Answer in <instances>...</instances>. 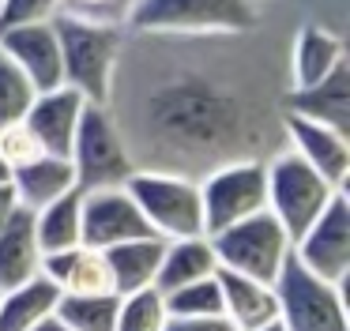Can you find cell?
I'll list each match as a JSON object with an SVG mask.
<instances>
[{
  "instance_id": "19",
  "label": "cell",
  "mask_w": 350,
  "mask_h": 331,
  "mask_svg": "<svg viewBox=\"0 0 350 331\" xmlns=\"http://www.w3.org/2000/svg\"><path fill=\"white\" fill-rule=\"evenodd\" d=\"M162 248H166L162 237H132V241H121V245L102 248L106 271H109V286H113L117 297L154 286V275H159V263H162Z\"/></svg>"
},
{
  "instance_id": "13",
  "label": "cell",
  "mask_w": 350,
  "mask_h": 331,
  "mask_svg": "<svg viewBox=\"0 0 350 331\" xmlns=\"http://www.w3.org/2000/svg\"><path fill=\"white\" fill-rule=\"evenodd\" d=\"M286 135H290V150L297 158H305L320 177H327L335 188L350 185V140H347V132H339L332 124H320V120L286 113Z\"/></svg>"
},
{
  "instance_id": "21",
  "label": "cell",
  "mask_w": 350,
  "mask_h": 331,
  "mask_svg": "<svg viewBox=\"0 0 350 331\" xmlns=\"http://www.w3.org/2000/svg\"><path fill=\"white\" fill-rule=\"evenodd\" d=\"M34 275H42V248L34 237V215L19 207L12 222L0 230V293L23 286Z\"/></svg>"
},
{
  "instance_id": "31",
  "label": "cell",
  "mask_w": 350,
  "mask_h": 331,
  "mask_svg": "<svg viewBox=\"0 0 350 331\" xmlns=\"http://www.w3.org/2000/svg\"><path fill=\"white\" fill-rule=\"evenodd\" d=\"M61 0H0V30L19 27V23H38L53 19Z\"/></svg>"
},
{
  "instance_id": "26",
  "label": "cell",
  "mask_w": 350,
  "mask_h": 331,
  "mask_svg": "<svg viewBox=\"0 0 350 331\" xmlns=\"http://www.w3.org/2000/svg\"><path fill=\"white\" fill-rule=\"evenodd\" d=\"M166 320H170L166 297L154 286H147V290H136V293H124L121 297L113 331H162Z\"/></svg>"
},
{
  "instance_id": "34",
  "label": "cell",
  "mask_w": 350,
  "mask_h": 331,
  "mask_svg": "<svg viewBox=\"0 0 350 331\" xmlns=\"http://www.w3.org/2000/svg\"><path fill=\"white\" fill-rule=\"evenodd\" d=\"M27 331H72V328H68V323H64V320H61V316H57V313H49L46 320H38V323H34V328H27Z\"/></svg>"
},
{
  "instance_id": "17",
  "label": "cell",
  "mask_w": 350,
  "mask_h": 331,
  "mask_svg": "<svg viewBox=\"0 0 350 331\" xmlns=\"http://www.w3.org/2000/svg\"><path fill=\"white\" fill-rule=\"evenodd\" d=\"M8 181H12V188H16L19 207H27V211H38V207H46V203H53L57 196L79 188L76 185V166H72V158H64V155L31 158V162L16 166Z\"/></svg>"
},
{
  "instance_id": "33",
  "label": "cell",
  "mask_w": 350,
  "mask_h": 331,
  "mask_svg": "<svg viewBox=\"0 0 350 331\" xmlns=\"http://www.w3.org/2000/svg\"><path fill=\"white\" fill-rule=\"evenodd\" d=\"M19 211V200H16V188H12V181H4L0 185V230L12 222V215Z\"/></svg>"
},
{
  "instance_id": "27",
  "label": "cell",
  "mask_w": 350,
  "mask_h": 331,
  "mask_svg": "<svg viewBox=\"0 0 350 331\" xmlns=\"http://www.w3.org/2000/svg\"><path fill=\"white\" fill-rule=\"evenodd\" d=\"M34 94H38V90L31 87V79L19 72L8 53L0 49V128L23 120L27 109H31V102H34Z\"/></svg>"
},
{
  "instance_id": "16",
  "label": "cell",
  "mask_w": 350,
  "mask_h": 331,
  "mask_svg": "<svg viewBox=\"0 0 350 331\" xmlns=\"http://www.w3.org/2000/svg\"><path fill=\"white\" fill-rule=\"evenodd\" d=\"M286 113L332 124L350 135V64H339L327 79L312 87H297L286 94Z\"/></svg>"
},
{
  "instance_id": "22",
  "label": "cell",
  "mask_w": 350,
  "mask_h": 331,
  "mask_svg": "<svg viewBox=\"0 0 350 331\" xmlns=\"http://www.w3.org/2000/svg\"><path fill=\"white\" fill-rule=\"evenodd\" d=\"M215 271H219V260H215V248H211V241H207V233H200V237H174L162 248L154 290L170 293V290H177V286L196 282V278H211Z\"/></svg>"
},
{
  "instance_id": "5",
  "label": "cell",
  "mask_w": 350,
  "mask_h": 331,
  "mask_svg": "<svg viewBox=\"0 0 350 331\" xmlns=\"http://www.w3.org/2000/svg\"><path fill=\"white\" fill-rule=\"evenodd\" d=\"M275 301H279L282 331H350L342 286L312 275L294 252L275 275Z\"/></svg>"
},
{
  "instance_id": "29",
  "label": "cell",
  "mask_w": 350,
  "mask_h": 331,
  "mask_svg": "<svg viewBox=\"0 0 350 331\" xmlns=\"http://www.w3.org/2000/svg\"><path fill=\"white\" fill-rule=\"evenodd\" d=\"M136 0H61L57 15L68 19H83V23H102V27H124L132 15Z\"/></svg>"
},
{
  "instance_id": "11",
  "label": "cell",
  "mask_w": 350,
  "mask_h": 331,
  "mask_svg": "<svg viewBox=\"0 0 350 331\" xmlns=\"http://www.w3.org/2000/svg\"><path fill=\"white\" fill-rule=\"evenodd\" d=\"M79 226H83V245L91 248H109L132 237H154L124 185L87 188L79 203Z\"/></svg>"
},
{
  "instance_id": "3",
  "label": "cell",
  "mask_w": 350,
  "mask_h": 331,
  "mask_svg": "<svg viewBox=\"0 0 350 331\" xmlns=\"http://www.w3.org/2000/svg\"><path fill=\"white\" fill-rule=\"evenodd\" d=\"M129 196L136 200L139 215L147 218L154 237H200L204 233V203H200V181L177 170H132L124 181Z\"/></svg>"
},
{
  "instance_id": "35",
  "label": "cell",
  "mask_w": 350,
  "mask_h": 331,
  "mask_svg": "<svg viewBox=\"0 0 350 331\" xmlns=\"http://www.w3.org/2000/svg\"><path fill=\"white\" fill-rule=\"evenodd\" d=\"M12 177V170H8V162H4V158H0V185H4V181Z\"/></svg>"
},
{
  "instance_id": "28",
  "label": "cell",
  "mask_w": 350,
  "mask_h": 331,
  "mask_svg": "<svg viewBox=\"0 0 350 331\" xmlns=\"http://www.w3.org/2000/svg\"><path fill=\"white\" fill-rule=\"evenodd\" d=\"M166 297V313L170 316H222V290L219 278H196L189 286L162 293Z\"/></svg>"
},
{
  "instance_id": "18",
  "label": "cell",
  "mask_w": 350,
  "mask_h": 331,
  "mask_svg": "<svg viewBox=\"0 0 350 331\" xmlns=\"http://www.w3.org/2000/svg\"><path fill=\"white\" fill-rule=\"evenodd\" d=\"M42 275L61 293H113L106 256H102V248H91V245H76V248H64V252L42 256Z\"/></svg>"
},
{
  "instance_id": "25",
  "label": "cell",
  "mask_w": 350,
  "mask_h": 331,
  "mask_svg": "<svg viewBox=\"0 0 350 331\" xmlns=\"http://www.w3.org/2000/svg\"><path fill=\"white\" fill-rule=\"evenodd\" d=\"M117 293H61L57 316L72 331H113L117 323Z\"/></svg>"
},
{
  "instance_id": "32",
  "label": "cell",
  "mask_w": 350,
  "mask_h": 331,
  "mask_svg": "<svg viewBox=\"0 0 350 331\" xmlns=\"http://www.w3.org/2000/svg\"><path fill=\"white\" fill-rule=\"evenodd\" d=\"M162 331H234L226 316H170Z\"/></svg>"
},
{
  "instance_id": "10",
  "label": "cell",
  "mask_w": 350,
  "mask_h": 331,
  "mask_svg": "<svg viewBox=\"0 0 350 331\" xmlns=\"http://www.w3.org/2000/svg\"><path fill=\"white\" fill-rule=\"evenodd\" d=\"M294 256L335 286L350 278V196L335 192L332 203L294 237Z\"/></svg>"
},
{
  "instance_id": "7",
  "label": "cell",
  "mask_w": 350,
  "mask_h": 331,
  "mask_svg": "<svg viewBox=\"0 0 350 331\" xmlns=\"http://www.w3.org/2000/svg\"><path fill=\"white\" fill-rule=\"evenodd\" d=\"M68 158L76 166V185L83 192L87 188L124 185L132 177V170H136L129 143H124V132L109 105H87L83 109Z\"/></svg>"
},
{
  "instance_id": "20",
  "label": "cell",
  "mask_w": 350,
  "mask_h": 331,
  "mask_svg": "<svg viewBox=\"0 0 350 331\" xmlns=\"http://www.w3.org/2000/svg\"><path fill=\"white\" fill-rule=\"evenodd\" d=\"M339 64H347V49L342 38L332 34L327 27L305 23L294 38V57H290V90L312 87V83L327 79Z\"/></svg>"
},
{
  "instance_id": "9",
  "label": "cell",
  "mask_w": 350,
  "mask_h": 331,
  "mask_svg": "<svg viewBox=\"0 0 350 331\" xmlns=\"http://www.w3.org/2000/svg\"><path fill=\"white\" fill-rule=\"evenodd\" d=\"M335 192H347V188H335L294 150H282L267 162V211L279 218L290 241L332 203Z\"/></svg>"
},
{
  "instance_id": "15",
  "label": "cell",
  "mask_w": 350,
  "mask_h": 331,
  "mask_svg": "<svg viewBox=\"0 0 350 331\" xmlns=\"http://www.w3.org/2000/svg\"><path fill=\"white\" fill-rule=\"evenodd\" d=\"M222 290V316L234 323V331H256L279 320V301H275V286L260 282V278L237 275V271L219 267L215 271Z\"/></svg>"
},
{
  "instance_id": "36",
  "label": "cell",
  "mask_w": 350,
  "mask_h": 331,
  "mask_svg": "<svg viewBox=\"0 0 350 331\" xmlns=\"http://www.w3.org/2000/svg\"><path fill=\"white\" fill-rule=\"evenodd\" d=\"M256 331H282V323L275 320V323H267V328H256Z\"/></svg>"
},
{
  "instance_id": "12",
  "label": "cell",
  "mask_w": 350,
  "mask_h": 331,
  "mask_svg": "<svg viewBox=\"0 0 350 331\" xmlns=\"http://www.w3.org/2000/svg\"><path fill=\"white\" fill-rule=\"evenodd\" d=\"M0 49L16 60V68L31 79V87L38 90V94L42 90H53V87H64L61 42H57L53 19L4 27L0 30Z\"/></svg>"
},
{
  "instance_id": "4",
  "label": "cell",
  "mask_w": 350,
  "mask_h": 331,
  "mask_svg": "<svg viewBox=\"0 0 350 331\" xmlns=\"http://www.w3.org/2000/svg\"><path fill=\"white\" fill-rule=\"evenodd\" d=\"M129 23L139 34H241L256 27L252 0H136Z\"/></svg>"
},
{
  "instance_id": "24",
  "label": "cell",
  "mask_w": 350,
  "mask_h": 331,
  "mask_svg": "<svg viewBox=\"0 0 350 331\" xmlns=\"http://www.w3.org/2000/svg\"><path fill=\"white\" fill-rule=\"evenodd\" d=\"M57 301H61V290L46 275H34L23 286H12V290L0 293V331L34 328L49 313H57Z\"/></svg>"
},
{
  "instance_id": "6",
  "label": "cell",
  "mask_w": 350,
  "mask_h": 331,
  "mask_svg": "<svg viewBox=\"0 0 350 331\" xmlns=\"http://www.w3.org/2000/svg\"><path fill=\"white\" fill-rule=\"evenodd\" d=\"M211 248L219 267L237 271V275L260 278V282H275L279 267L286 263V256L294 252L290 233L279 226V218L271 211H256V215L241 218V222L226 226V230L211 233Z\"/></svg>"
},
{
  "instance_id": "1",
  "label": "cell",
  "mask_w": 350,
  "mask_h": 331,
  "mask_svg": "<svg viewBox=\"0 0 350 331\" xmlns=\"http://www.w3.org/2000/svg\"><path fill=\"white\" fill-rule=\"evenodd\" d=\"M147 128L151 140H159L174 155H211L219 147H230L241 128V109L215 83L185 75L151 94Z\"/></svg>"
},
{
  "instance_id": "30",
  "label": "cell",
  "mask_w": 350,
  "mask_h": 331,
  "mask_svg": "<svg viewBox=\"0 0 350 331\" xmlns=\"http://www.w3.org/2000/svg\"><path fill=\"white\" fill-rule=\"evenodd\" d=\"M38 155H46V150H42V143L31 135V128H27L23 120L0 128V158L8 162V170L31 162V158H38Z\"/></svg>"
},
{
  "instance_id": "23",
  "label": "cell",
  "mask_w": 350,
  "mask_h": 331,
  "mask_svg": "<svg viewBox=\"0 0 350 331\" xmlns=\"http://www.w3.org/2000/svg\"><path fill=\"white\" fill-rule=\"evenodd\" d=\"M79 203H83V188L57 196L53 203L31 211L34 215V237H38L42 256L64 252V248L83 245V226H79Z\"/></svg>"
},
{
  "instance_id": "8",
  "label": "cell",
  "mask_w": 350,
  "mask_h": 331,
  "mask_svg": "<svg viewBox=\"0 0 350 331\" xmlns=\"http://www.w3.org/2000/svg\"><path fill=\"white\" fill-rule=\"evenodd\" d=\"M204 203V233L226 230L241 218L267 207V162L260 158H230L200 181Z\"/></svg>"
},
{
  "instance_id": "14",
  "label": "cell",
  "mask_w": 350,
  "mask_h": 331,
  "mask_svg": "<svg viewBox=\"0 0 350 331\" xmlns=\"http://www.w3.org/2000/svg\"><path fill=\"white\" fill-rule=\"evenodd\" d=\"M83 109H87V102H83L79 90L53 87V90L34 94V102H31V109H27L23 124L31 128V135L42 143L46 155H64V158H68Z\"/></svg>"
},
{
  "instance_id": "2",
  "label": "cell",
  "mask_w": 350,
  "mask_h": 331,
  "mask_svg": "<svg viewBox=\"0 0 350 331\" xmlns=\"http://www.w3.org/2000/svg\"><path fill=\"white\" fill-rule=\"evenodd\" d=\"M53 27L61 42L64 87L79 90L87 105H109L121 60V27H102L68 15H53Z\"/></svg>"
}]
</instances>
